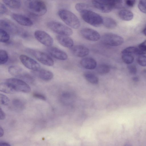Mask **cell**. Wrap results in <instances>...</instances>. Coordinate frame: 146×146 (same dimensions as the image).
Here are the masks:
<instances>
[{"instance_id":"obj_1","label":"cell","mask_w":146,"mask_h":146,"mask_svg":"<svg viewBox=\"0 0 146 146\" xmlns=\"http://www.w3.org/2000/svg\"><path fill=\"white\" fill-rule=\"evenodd\" d=\"M58 14L61 19L71 28L77 29L80 26V23L77 17L71 11L64 9H60Z\"/></svg>"},{"instance_id":"obj_2","label":"cell","mask_w":146,"mask_h":146,"mask_svg":"<svg viewBox=\"0 0 146 146\" xmlns=\"http://www.w3.org/2000/svg\"><path fill=\"white\" fill-rule=\"evenodd\" d=\"M80 13L85 22L94 27H99L103 23V17L94 12L87 9Z\"/></svg>"},{"instance_id":"obj_3","label":"cell","mask_w":146,"mask_h":146,"mask_svg":"<svg viewBox=\"0 0 146 146\" xmlns=\"http://www.w3.org/2000/svg\"><path fill=\"white\" fill-rule=\"evenodd\" d=\"M27 7L29 12L36 16H42L47 11V7L45 3L41 0L29 1Z\"/></svg>"},{"instance_id":"obj_4","label":"cell","mask_w":146,"mask_h":146,"mask_svg":"<svg viewBox=\"0 0 146 146\" xmlns=\"http://www.w3.org/2000/svg\"><path fill=\"white\" fill-rule=\"evenodd\" d=\"M48 28L54 33L60 35L70 36L73 33L71 29L58 21H50L47 23Z\"/></svg>"},{"instance_id":"obj_5","label":"cell","mask_w":146,"mask_h":146,"mask_svg":"<svg viewBox=\"0 0 146 146\" xmlns=\"http://www.w3.org/2000/svg\"><path fill=\"white\" fill-rule=\"evenodd\" d=\"M5 82L9 84L16 92L27 93L31 90L29 86L25 82L20 79L9 78L6 79Z\"/></svg>"},{"instance_id":"obj_6","label":"cell","mask_w":146,"mask_h":146,"mask_svg":"<svg viewBox=\"0 0 146 146\" xmlns=\"http://www.w3.org/2000/svg\"><path fill=\"white\" fill-rule=\"evenodd\" d=\"M0 28L3 29L13 35H19L22 37L26 36L27 35L22 29L11 22L5 20L0 21Z\"/></svg>"},{"instance_id":"obj_7","label":"cell","mask_w":146,"mask_h":146,"mask_svg":"<svg viewBox=\"0 0 146 146\" xmlns=\"http://www.w3.org/2000/svg\"><path fill=\"white\" fill-rule=\"evenodd\" d=\"M101 40L104 44L111 46H117L122 44L123 42V38L117 34L108 33L102 36Z\"/></svg>"},{"instance_id":"obj_8","label":"cell","mask_w":146,"mask_h":146,"mask_svg":"<svg viewBox=\"0 0 146 146\" xmlns=\"http://www.w3.org/2000/svg\"><path fill=\"white\" fill-rule=\"evenodd\" d=\"M27 50L28 53L31 54L42 64L48 66H52L54 65V60L46 53L32 49H28Z\"/></svg>"},{"instance_id":"obj_9","label":"cell","mask_w":146,"mask_h":146,"mask_svg":"<svg viewBox=\"0 0 146 146\" xmlns=\"http://www.w3.org/2000/svg\"><path fill=\"white\" fill-rule=\"evenodd\" d=\"M34 35L36 39L45 46L50 47L53 44V38L48 34L44 31L36 30L35 31Z\"/></svg>"},{"instance_id":"obj_10","label":"cell","mask_w":146,"mask_h":146,"mask_svg":"<svg viewBox=\"0 0 146 146\" xmlns=\"http://www.w3.org/2000/svg\"><path fill=\"white\" fill-rule=\"evenodd\" d=\"M19 58L22 64L29 69L33 71L40 69V64L36 60L29 56L24 54H21Z\"/></svg>"},{"instance_id":"obj_11","label":"cell","mask_w":146,"mask_h":146,"mask_svg":"<svg viewBox=\"0 0 146 146\" xmlns=\"http://www.w3.org/2000/svg\"><path fill=\"white\" fill-rule=\"evenodd\" d=\"M80 33L86 39L91 41H96L101 38L100 34L96 31L88 28H84L81 29Z\"/></svg>"},{"instance_id":"obj_12","label":"cell","mask_w":146,"mask_h":146,"mask_svg":"<svg viewBox=\"0 0 146 146\" xmlns=\"http://www.w3.org/2000/svg\"><path fill=\"white\" fill-rule=\"evenodd\" d=\"M92 3L96 8L104 13H109L113 9L109 0H93Z\"/></svg>"},{"instance_id":"obj_13","label":"cell","mask_w":146,"mask_h":146,"mask_svg":"<svg viewBox=\"0 0 146 146\" xmlns=\"http://www.w3.org/2000/svg\"><path fill=\"white\" fill-rule=\"evenodd\" d=\"M11 16L14 20L20 25L29 27H31L33 25L32 20L26 16L21 14L13 13Z\"/></svg>"},{"instance_id":"obj_14","label":"cell","mask_w":146,"mask_h":146,"mask_svg":"<svg viewBox=\"0 0 146 146\" xmlns=\"http://www.w3.org/2000/svg\"><path fill=\"white\" fill-rule=\"evenodd\" d=\"M71 52L74 55L80 57H83L88 55L89 53V49L81 45L73 46L70 48Z\"/></svg>"},{"instance_id":"obj_15","label":"cell","mask_w":146,"mask_h":146,"mask_svg":"<svg viewBox=\"0 0 146 146\" xmlns=\"http://www.w3.org/2000/svg\"><path fill=\"white\" fill-rule=\"evenodd\" d=\"M47 50L52 56L56 59L65 60L68 58V55L66 53L57 48L49 47Z\"/></svg>"},{"instance_id":"obj_16","label":"cell","mask_w":146,"mask_h":146,"mask_svg":"<svg viewBox=\"0 0 146 146\" xmlns=\"http://www.w3.org/2000/svg\"><path fill=\"white\" fill-rule=\"evenodd\" d=\"M34 74L38 77L44 81H49L53 77V74L50 71L44 69H39L33 71Z\"/></svg>"},{"instance_id":"obj_17","label":"cell","mask_w":146,"mask_h":146,"mask_svg":"<svg viewBox=\"0 0 146 146\" xmlns=\"http://www.w3.org/2000/svg\"><path fill=\"white\" fill-rule=\"evenodd\" d=\"M56 38L58 42L63 46L71 48L74 45L72 39L68 36L57 35Z\"/></svg>"},{"instance_id":"obj_18","label":"cell","mask_w":146,"mask_h":146,"mask_svg":"<svg viewBox=\"0 0 146 146\" xmlns=\"http://www.w3.org/2000/svg\"><path fill=\"white\" fill-rule=\"evenodd\" d=\"M81 66L85 69L93 70L97 66V62L93 58L91 57H86L82 59L80 62Z\"/></svg>"},{"instance_id":"obj_19","label":"cell","mask_w":146,"mask_h":146,"mask_svg":"<svg viewBox=\"0 0 146 146\" xmlns=\"http://www.w3.org/2000/svg\"><path fill=\"white\" fill-rule=\"evenodd\" d=\"M8 71L12 75L21 79L26 72L21 67L17 66H12L8 68Z\"/></svg>"},{"instance_id":"obj_20","label":"cell","mask_w":146,"mask_h":146,"mask_svg":"<svg viewBox=\"0 0 146 146\" xmlns=\"http://www.w3.org/2000/svg\"><path fill=\"white\" fill-rule=\"evenodd\" d=\"M118 15L121 19L126 21L131 20L133 17V13L127 9H123L120 10L119 12Z\"/></svg>"},{"instance_id":"obj_21","label":"cell","mask_w":146,"mask_h":146,"mask_svg":"<svg viewBox=\"0 0 146 146\" xmlns=\"http://www.w3.org/2000/svg\"><path fill=\"white\" fill-rule=\"evenodd\" d=\"M103 24L107 28L109 29H113L117 25L116 21L113 18L108 17H103Z\"/></svg>"},{"instance_id":"obj_22","label":"cell","mask_w":146,"mask_h":146,"mask_svg":"<svg viewBox=\"0 0 146 146\" xmlns=\"http://www.w3.org/2000/svg\"><path fill=\"white\" fill-rule=\"evenodd\" d=\"M84 76L86 79L91 83L97 84L99 82L98 78L95 75L90 72H85Z\"/></svg>"},{"instance_id":"obj_23","label":"cell","mask_w":146,"mask_h":146,"mask_svg":"<svg viewBox=\"0 0 146 146\" xmlns=\"http://www.w3.org/2000/svg\"><path fill=\"white\" fill-rule=\"evenodd\" d=\"M3 3L10 8L18 9L21 7V3L20 0H3Z\"/></svg>"},{"instance_id":"obj_24","label":"cell","mask_w":146,"mask_h":146,"mask_svg":"<svg viewBox=\"0 0 146 146\" xmlns=\"http://www.w3.org/2000/svg\"><path fill=\"white\" fill-rule=\"evenodd\" d=\"M0 91L9 94H13L16 92L9 84L5 82L0 83Z\"/></svg>"},{"instance_id":"obj_25","label":"cell","mask_w":146,"mask_h":146,"mask_svg":"<svg viewBox=\"0 0 146 146\" xmlns=\"http://www.w3.org/2000/svg\"><path fill=\"white\" fill-rule=\"evenodd\" d=\"M10 36L9 33L4 30L0 29V40L2 43H6L9 42Z\"/></svg>"},{"instance_id":"obj_26","label":"cell","mask_w":146,"mask_h":146,"mask_svg":"<svg viewBox=\"0 0 146 146\" xmlns=\"http://www.w3.org/2000/svg\"><path fill=\"white\" fill-rule=\"evenodd\" d=\"M110 67L106 64H102L99 66L97 68V72L100 74H106L110 71Z\"/></svg>"},{"instance_id":"obj_27","label":"cell","mask_w":146,"mask_h":146,"mask_svg":"<svg viewBox=\"0 0 146 146\" xmlns=\"http://www.w3.org/2000/svg\"><path fill=\"white\" fill-rule=\"evenodd\" d=\"M9 56L8 53L5 50H0V64H3L8 61Z\"/></svg>"},{"instance_id":"obj_28","label":"cell","mask_w":146,"mask_h":146,"mask_svg":"<svg viewBox=\"0 0 146 146\" xmlns=\"http://www.w3.org/2000/svg\"><path fill=\"white\" fill-rule=\"evenodd\" d=\"M122 59L125 63L128 65L131 64L134 60L133 56L131 54H122Z\"/></svg>"},{"instance_id":"obj_29","label":"cell","mask_w":146,"mask_h":146,"mask_svg":"<svg viewBox=\"0 0 146 146\" xmlns=\"http://www.w3.org/2000/svg\"><path fill=\"white\" fill-rule=\"evenodd\" d=\"M138 51L137 48L134 46H129L122 50L121 53L122 54H137Z\"/></svg>"},{"instance_id":"obj_30","label":"cell","mask_w":146,"mask_h":146,"mask_svg":"<svg viewBox=\"0 0 146 146\" xmlns=\"http://www.w3.org/2000/svg\"><path fill=\"white\" fill-rule=\"evenodd\" d=\"M137 54L140 55L146 54V40L138 45Z\"/></svg>"},{"instance_id":"obj_31","label":"cell","mask_w":146,"mask_h":146,"mask_svg":"<svg viewBox=\"0 0 146 146\" xmlns=\"http://www.w3.org/2000/svg\"><path fill=\"white\" fill-rule=\"evenodd\" d=\"M10 102L9 98L5 95L1 93L0 94V103L4 106L8 105Z\"/></svg>"},{"instance_id":"obj_32","label":"cell","mask_w":146,"mask_h":146,"mask_svg":"<svg viewBox=\"0 0 146 146\" xmlns=\"http://www.w3.org/2000/svg\"><path fill=\"white\" fill-rule=\"evenodd\" d=\"M137 61L139 65L143 67L146 66V55H140L137 58Z\"/></svg>"},{"instance_id":"obj_33","label":"cell","mask_w":146,"mask_h":146,"mask_svg":"<svg viewBox=\"0 0 146 146\" xmlns=\"http://www.w3.org/2000/svg\"><path fill=\"white\" fill-rule=\"evenodd\" d=\"M138 7L141 12L146 13V0H140L138 4Z\"/></svg>"},{"instance_id":"obj_34","label":"cell","mask_w":146,"mask_h":146,"mask_svg":"<svg viewBox=\"0 0 146 146\" xmlns=\"http://www.w3.org/2000/svg\"><path fill=\"white\" fill-rule=\"evenodd\" d=\"M13 105L16 108H22L24 106V104L20 100L18 99H14L12 101Z\"/></svg>"},{"instance_id":"obj_35","label":"cell","mask_w":146,"mask_h":146,"mask_svg":"<svg viewBox=\"0 0 146 146\" xmlns=\"http://www.w3.org/2000/svg\"><path fill=\"white\" fill-rule=\"evenodd\" d=\"M75 7L76 9L80 12L84 10L87 9L88 6L87 4L84 3H79L76 5Z\"/></svg>"},{"instance_id":"obj_36","label":"cell","mask_w":146,"mask_h":146,"mask_svg":"<svg viewBox=\"0 0 146 146\" xmlns=\"http://www.w3.org/2000/svg\"><path fill=\"white\" fill-rule=\"evenodd\" d=\"M127 68L130 74L134 75L137 73V69L136 66L134 65L129 64L127 66Z\"/></svg>"},{"instance_id":"obj_37","label":"cell","mask_w":146,"mask_h":146,"mask_svg":"<svg viewBox=\"0 0 146 146\" xmlns=\"http://www.w3.org/2000/svg\"><path fill=\"white\" fill-rule=\"evenodd\" d=\"M33 97L35 98L40 99L43 100H45L46 98L45 96L40 93L35 92L33 94Z\"/></svg>"},{"instance_id":"obj_38","label":"cell","mask_w":146,"mask_h":146,"mask_svg":"<svg viewBox=\"0 0 146 146\" xmlns=\"http://www.w3.org/2000/svg\"><path fill=\"white\" fill-rule=\"evenodd\" d=\"M7 9L4 4L1 3H0V14L3 15L7 13Z\"/></svg>"},{"instance_id":"obj_39","label":"cell","mask_w":146,"mask_h":146,"mask_svg":"<svg viewBox=\"0 0 146 146\" xmlns=\"http://www.w3.org/2000/svg\"><path fill=\"white\" fill-rule=\"evenodd\" d=\"M135 1L134 0H127L125 1L126 5L129 7H133L135 4Z\"/></svg>"},{"instance_id":"obj_40","label":"cell","mask_w":146,"mask_h":146,"mask_svg":"<svg viewBox=\"0 0 146 146\" xmlns=\"http://www.w3.org/2000/svg\"><path fill=\"white\" fill-rule=\"evenodd\" d=\"M6 115L5 113L0 108V119L3 120L5 118Z\"/></svg>"},{"instance_id":"obj_41","label":"cell","mask_w":146,"mask_h":146,"mask_svg":"<svg viewBox=\"0 0 146 146\" xmlns=\"http://www.w3.org/2000/svg\"><path fill=\"white\" fill-rule=\"evenodd\" d=\"M0 146H11L10 145L6 142H1L0 143Z\"/></svg>"},{"instance_id":"obj_42","label":"cell","mask_w":146,"mask_h":146,"mask_svg":"<svg viewBox=\"0 0 146 146\" xmlns=\"http://www.w3.org/2000/svg\"><path fill=\"white\" fill-rule=\"evenodd\" d=\"M4 134V131L3 129L1 127H0V137H2L3 135Z\"/></svg>"},{"instance_id":"obj_43","label":"cell","mask_w":146,"mask_h":146,"mask_svg":"<svg viewBox=\"0 0 146 146\" xmlns=\"http://www.w3.org/2000/svg\"><path fill=\"white\" fill-rule=\"evenodd\" d=\"M139 80V78L137 76H134L132 78V80L134 82H138Z\"/></svg>"},{"instance_id":"obj_44","label":"cell","mask_w":146,"mask_h":146,"mask_svg":"<svg viewBox=\"0 0 146 146\" xmlns=\"http://www.w3.org/2000/svg\"><path fill=\"white\" fill-rule=\"evenodd\" d=\"M143 33L146 36V28H145L143 30Z\"/></svg>"}]
</instances>
